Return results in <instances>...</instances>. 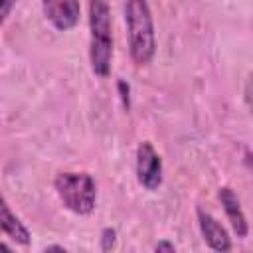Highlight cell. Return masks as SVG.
<instances>
[{
	"label": "cell",
	"instance_id": "cell-1",
	"mask_svg": "<svg viewBox=\"0 0 253 253\" xmlns=\"http://www.w3.org/2000/svg\"><path fill=\"white\" fill-rule=\"evenodd\" d=\"M125 24L128 36V53L136 67H144L156 53L154 20L146 0H126Z\"/></svg>",
	"mask_w": 253,
	"mask_h": 253
},
{
	"label": "cell",
	"instance_id": "cell-2",
	"mask_svg": "<svg viewBox=\"0 0 253 253\" xmlns=\"http://www.w3.org/2000/svg\"><path fill=\"white\" fill-rule=\"evenodd\" d=\"M113 61V20L107 0H89V63L97 77H109Z\"/></svg>",
	"mask_w": 253,
	"mask_h": 253
},
{
	"label": "cell",
	"instance_id": "cell-3",
	"mask_svg": "<svg viewBox=\"0 0 253 253\" xmlns=\"http://www.w3.org/2000/svg\"><path fill=\"white\" fill-rule=\"evenodd\" d=\"M53 188L61 204L77 213L87 215L97 204V184L87 172H59L53 180Z\"/></svg>",
	"mask_w": 253,
	"mask_h": 253
},
{
	"label": "cell",
	"instance_id": "cell-4",
	"mask_svg": "<svg viewBox=\"0 0 253 253\" xmlns=\"http://www.w3.org/2000/svg\"><path fill=\"white\" fill-rule=\"evenodd\" d=\"M134 170H136V180L144 190L154 192L160 188V184H162V158L156 152V148L152 146V142L144 140L138 144Z\"/></svg>",
	"mask_w": 253,
	"mask_h": 253
},
{
	"label": "cell",
	"instance_id": "cell-5",
	"mask_svg": "<svg viewBox=\"0 0 253 253\" xmlns=\"http://www.w3.org/2000/svg\"><path fill=\"white\" fill-rule=\"evenodd\" d=\"M42 12L57 32H69L79 24L81 4L79 0H42Z\"/></svg>",
	"mask_w": 253,
	"mask_h": 253
},
{
	"label": "cell",
	"instance_id": "cell-6",
	"mask_svg": "<svg viewBox=\"0 0 253 253\" xmlns=\"http://www.w3.org/2000/svg\"><path fill=\"white\" fill-rule=\"evenodd\" d=\"M198 225L202 231L204 241L208 243L210 249L213 251H229L231 249V239L225 231V227L208 211H204L202 208H198Z\"/></svg>",
	"mask_w": 253,
	"mask_h": 253
},
{
	"label": "cell",
	"instance_id": "cell-7",
	"mask_svg": "<svg viewBox=\"0 0 253 253\" xmlns=\"http://www.w3.org/2000/svg\"><path fill=\"white\" fill-rule=\"evenodd\" d=\"M217 198H219V202L223 206V211H225V215H227L233 231L237 233V237H247L249 223H247V217L243 213V208H241V202H239L237 194L229 186H223V188H219Z\"/></svg>",
	"mask_w": 253,
	"mask_h": 253
},
{
	"label": "cell",
	"instance_id": "cell-8",
	"mask_svg": "<svg viewBox=\"0 0 253 253\" xmlns=\"http://www.w3.org/2000/svg\"><path fill=\"white\" fill-rule=\"evenodd\" d=\"M0 229L16 243L20 245H28L30 243V229L20 221V217L12 211V208L8 206L6 198L0 194Z\"/></svg>",
	"mask_w": 253,
	"mask_h": 253
},
{
	"label": "cell",
	"instance_id": "cell-9",
	"mask_svg": "<svg viewBox=\"0 0 253 253\" xmlns=\"http://www.w3.org/2000/svg\"><path fill=\"white\" fill-rule=\"evenodd\" d=\"M115 241H117V231L111 229V227H105L103 233H101V249L103 251H109L115 247Z\"/></svg>",
	"mask_w": 253,
	"mask_h": 253
},
{
	"label": "cell",
	"instance_id": "cell-10",
	"mask_svg": "<svg viewBox=\"0 0 253 253\" xmlns=\"http://www.w3.org/2000/svg\"><path fill=\"white\" fill-rule=\"evenodd\" d=\"M117 87H119V93H121V101H123V105H125V109L128 111V107H130V87H128V83H125L123 79L117 83Z\"/></svg>",
	"mask_w": 253,
	"mask_h": 253
},
{
	"label": "cell",
	"instance_id": "cell-11",
	"mask_svg": "<svg viewBox=\"0 0 253 253\" xmlns=\"http://www.w3.org/2000/svg\"><path fill=\"white\" fill-rule=\"evenodd\" d=\"M16 2L18 0H0V26L6 22V18L12 12V8L16 6Z\"/></svg>",
	"mask_w": 253,
	"mask_h": 253
},
{
	"label": "cell",
	"instance_id": "cell-12",
	"mask_svg": "<svg viewBox=\"0 0 253 253\" xmlns=\"http://www.w3.org/2000/svg\"><path fill=\"white\" fill-rule=\"evenodd\" d=\"M154 249H156V251H176L174 243H168V241H160V243H156Z\"/></svg>",
	"mask_w": 253,
	"mask_h": 253
},
{
	"label": "cell",
	"instance_id": "cell-13",
	"mask_svg": "<svg viewBox=\"0 0 253 253\" xmlns=\"http://www.w3.org/2000/svg\"><path fill=\"white\" fill-rule=\"evenodd\" d=\"M45 251H65V249L59 245H51V247H45Z\"/></svg>",
	"mask_w": 253,
	"mask_h": 253
},
{
	"label": "cell",
	"instance_id": "cell-14",
	"mask_svg": "<svg viewBox=\"0 0 253 253\" xmlns=\"http://www.w3.org/2000/svg\"><path fill=\"white\" fill-rule=\"evenodd\" d=\"M0 249H4V251H10V245H6V243H2V241H0Z\"/></svg>",
	"mask_w": 253,
	"mask_h": 253
}]
</instances>
